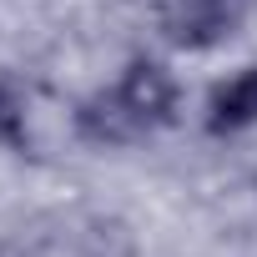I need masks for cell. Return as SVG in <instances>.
I'll return each mask as SVG.
<instances>
[{
    "mask_svg": "<svg viewBox=\"0 0 257 257\" xmlns=\"http://www.w3.org/2000/svg\"><path fill=\"white\" fill-rule=\"evenodd\" d=\"M257 121V66H242L237 76H227L212 101H207V132L212 137H232V132H247Z\"/></svg>",
    "mask_w": 257,
    "mask_h": 257,
    "instance_id": "3",
    "label": "cell"
},
{
    "mask_svg": "<svg viewBox=\"0 0 257 257\" xmlns=\"http://www.w3.org/2000/svg\"><path fill=\"white\" fill-rule=\"evenodd\" d=\"M0 142L26 147V111H21V96L11 86H0Z\"/></svg>",
    "mask_w": 257,
    "mask_h": 257,
    "instance_id": "4",
    "label": "cell"
},
{
    "mask_svg": "<svg viewBox=\"0 0 257 257\" xmlns=\"http://www.w3.org/2000/svg\"><path fill=\"white\" fill-rule=\"evenodd\" d=\"M76 132L91 142V147H126V142H137L147 126L132 116V106L121 101V91H96L76 106Z\"/></svg>",
    "mask_w": 257,
    "mask_h": 257,
    "instance_id": "2",
    "label": "cell"
},
{
    "mask_svg": "<svg viewBox=\"0 0 257 257\" xmlns=\"http://www.w3.org/2000/svg\"><path fill=\"white\" fill-rule=\"evenodd\" d=\"M116 91H121V101L132 106V116L147 126V132L152 126H167L177 116V81H172V71L162 61H132L121 71Z\"/></svg>",
    "mask_w": 257,
    "mask_h": 257,
    "instance_id": "1",
    "label": "cell"
}]
</instances>
